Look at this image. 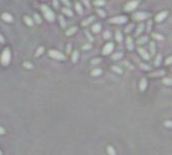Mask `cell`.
<instances>
[{"label": "cell", "mask_w": 172, "mask_h": 155, "mask_svg": "<svg viewBox=\"0 0 172 155\" xmlns=\"http://www.w3.org/2000/svg\"><path fill=\"white\" fill-rule=\"evenodd\" d=\"M44 50H45V48H44V46H40L39 48L36 49V51H35V56H40L41 54H43V52H44Z\"/></svg>", "instance_id": "34"}, {"label": "cell", "mask_w": 172, "mask_h": 155, "mask_svg": "<svg viewBox=\"0 0 172 155\" xmlns=\"http://www.w3.org/2000/svg\"><path fill=\"white\" fill-rule=\"evenodd\" d=\"M93 4L96 7H100V6L105 5V1H104V0H95V1L93 2Z\"/></svg>", "instance_id": "31"}, {"label": "cell", "mask_w": 172, "mask_h": 155, "mask_svg": "<svg viewBox=\"0 0 172 155\" xmlns=\"http://www.w3.org/2000/svg\"><path fill=\"white\" fill-rule=\"evenodd\" d=\"M91 47H92V45H91L90 43H86L85 45L82 46V49H83V50H87V49H90Z\"/></svg>", "instance_id": "45"}, {"label": "cell", "mask_w": 172, "mask_h": 155, "mask_svg": "<svg viewBox=\"0 0 172 155\" xmlns=\"http://www.w3.org/2000/svg\"><path fill=\"white\" fill-rule=\"evenodd\" d=\"M139 3H140L139 0H132V1H129V2L125 5L124 10H125V11H133V10H135V9L138 7Z\"/></svg>", "instance_id": "5"}, {"label": "cell", "mask_w": 172, "mask_h": 155, "mask_svg": "<svg viewBox=\"0 0 172 155\" xmlns=\"http://www.w3.org/2000/svg\"><path fill=\"white\" fill-rule=\"evenodd\" d=\"M147 80L145 78H142L141 81H140V84H139V88H140V91L141 92H144L146 89H147Z\"/></svg>", "instance_id": "11"}, {"label": "cell", "mask_w": 172, "mask_h": 155, "mask_svg": "<svg viewBox=\"0 0 172 155\" xmlns=\"http://www.w3.org/2000/svg\"><path fill=\"white\" fill-rule=\"evenodd\" d=\"M75 9H76V11L78 12V14H82V13H83L82 5H81L79 2H76V3H75Z\"/></svg>", "instance_id": "27"}, {"label": "cell", "mask_w": 172, "mask_h": 155, "mask_svg": "<svg viewBox=\"0 0 172 155\" xmlns=\"http://www.w3.org/2000/svg\"><path fill=\"white\" fill-rule=\"evenodd\" d=\"M41 9H42V11H43V13H44L45 18L47 19L49 22H54V21H55L56 16H55V13L53 12L52 9H50L47 5H42Z\"/></svg>", "instance_id": "1"}, {"label": "cell", "mask_w": 172, "mask_h": 155, "mask_svg": "<svg viewBox=\"0 0 172 155\" xmlns=\"http://www.w3.org/2000/svg\"><path fill=\"white\" fill-rule=\"evenodd\" d=\"M106 152H107L108 155H117L116 150H114V148H113L112 146H110V145H108V146L106 147Z\"/></svg>", "instance_id": "24"}, {"label": "cell", "mask_w": 172, "mask_h": 155, "mask_svg": "<svg viewBox=\"0 0 172 155\" xmlns=\"http://www.w3.org/2000/svg\"><path fill=\"white\" fill-rule=\"evenodd\" d=\"M85 34H86V36H87V38H88V39L90 40V41H93L94 40V38L92 37V35L88 32V30H85Z\"/></svg>", "instance_id": "42"}, {"label": "cell", "mask_w": 172, "mask_h": 155, "mask_svg": "<svg viewBox=\"0 0 172 155\" xmlns=\"http://www.w3.org/2000/svg\"><path fill=\"white\" fill-rule=\"evenodd\" d=\"M111 71L116 72V73H118V74H123V70H122L121 68L117 67V66H112V67H111Z\"/></svg>", "instance_id": "36"}, {"label": "cell", "mask_w": 172, "mask_h": 155, "mask_svg": "<svg viewBox=\"0 0 172 155\" xmlns=\"http://www.w3.org/2000/svg\"><path fill=\"white\" fill-rule=\"evenodd\" d=\"M167 15H168V11H162V12H160L159 14H157V15L155 16L156 22H162Z\"/></svg>", "instance_id": "9"}, {"label": "cell", "mask_w": 172, "mask_h": 155, "mask_svg": "<svg viewBox=\"0 0 172 155\" xmlns=\"http://www.w3.org/2000/svg\"><path fill=\"white\" fill-rule=\"evenodd\" d=\"M161 62H162V54H161V53H159V54H157V55H156V57H155L154 66H155V67H159V66L161 65Z\"/></svg>", "instance_id": "17"}, {"label": "cell", "mask_w": 172, "mask_h": 155, "mask_svg": "<svg viewBox=\"0 0 172 155\" xmlns=\"http://www.w3.org/2000/svg\"><path fill=\"white\" fill-rule=\"evenodd\" d=\"M149 54L150 56H153V55H155V52H156V45H155V42L154 41H151L150 44H149Z\"/></svg>", "instance_id": "12"}, {"label": "cell", "mask_w": 172, "mask_h": 155, "mask_svg": "<svg viewBox=\"0 0 172 155\" xmlns=\"http://www.w3.org/2000/svg\"><path fill=\"white\" fill-rule=\"evenodd\" d=\"M128 21V17L126 16H123V15H120V16H114L112 18H110L108 22L109 23H112V24H124Z\"/></svg>", "instance_id": "4"}, {"label": "cell", "mask_w": 172, "mask_h": 155, "mask_svg": "<svg viewBox=\"0 0 172 155\" xmlns=\"http://www.w3.org/2000/svg\"><path fill=\"white\" fill-rule=\"evenodd\" d=\"M76 31H77V27H76V26H72V27H70V28H68V29H67V31H66V35H67V36H70V35L74 34Z\"/></svg>", "instance_id": "20"}, {"label": "cell", "mask_w": 172, "mask_h": 155, "mask_svg": "<svg viewBox=\"0 0 172 155\" xmlns=\"http://www.w3.org/2000/svg\"><path fill=\"white\" fill-rule=\"evenodd\" d=\"M4 41H5V39H4L3 35H2V34H0V43H4Z\"/></svg>", "instance_id": "51"}, {"label": "cell", "mask_w": 172, "mask_h": 155, "mask_svg": "<svg viewBox=\"0 0 172 155\" xmlns=\"http://www.w3.org/2000/svg\"><path fill=\"white\" fill-rule=\"evenodd\" d=\"M61 11L64 13V14H66L67 16H72L73 15V12H72V10L70 9V8H68V7H64V8H62L61 9Z\"/></svg>", "instance_id": "26"}, {"label": "cell", "mask_w": 172, "mask_h": 155, "mask_svg": "<svg viewBox=\"0 0 172 155\" xmlns=\"http://www.w3.org/2000/svg\"><path fill=\"white\" fill-rule=\"evenodd\" d=\"M133 27H134V24H133V23H132V24H129V25H128V26L126 27V29H125V32H127V33H128V32H130V31H131V30L133 29Z\"/></svg>", "instance_id": "43"}, {"label": "cell", "mask_w": 172, "mask_h": 155, "mask_svg": "<svg viewBox=\"0 0 172 155\" xmlns=\"http://www.w3.org/2000/svg\"><path fill=\"white\" fill-rule=\"evenodd\" d=\"M59 22H60V25H61V27L62 28H66V26H67V23H66V20L64 19V17L62 16V15H60L59 17Z\"/></svg>", "instance_id": "28"}, {"label": "cell", "mask_w": 172, "mask_h": 155, "mask_svg": "<svg viewBox=\"0 0 172 155\" xmlns=\"http://www.w3.org/2000/svg\"><path fill=\"white\" fill-rule=\"evenodd\" d=\"M102 74V70L101 69H94L92 72H91V76L92 77H98Z\"/></svg>", "instance_id": "25"}, {"label": "cell", "mask_w": 172, "mask_h": 155, "mask_svg": "<svg viewBox=\"0 0 172 155\" xmlns=\"http://www.w3.org/2000/svg\"><path fill=\"white\" fill-rule=\"evenodd\" d=\"M103 38H104V39H110V38H111V33H110L109 30H105L103 32Z\"/></svg>", "instance_id": "35"}, {"label": "cell", "mask_w": 172, "mask_h": 155, "mask_svg": "<svg viewBox=\"0 0 172 155\" xmlns=\"http://www.w3.org/2000/svg\"><path fill=\"white\" fill-rule=\"evenodd\" d=\"M96 12H97V14H98L100 17H105V12H104L102 9L97 8V9H96Z\"/></svg>", "instance_id": "39"}, {"label": "cell", "mask_w": 172, "mask_h": 155, "mask_svg": "<svg viewBox=\"0 0 172 155\" xmlns=\"http://www.w3.org/2000/svg\"><path fill=\"white\" fill-rule=\"evenodd\" d=\"M90 63H91V65H97V64H100L101 63V60L100 59H93Z\"/></svg>", "instance_id": "41"}, {"label": "cell", "mask_w": 172, "mask_h": 155, "mask_svg": "<svg viewBox=\"0 0 172 155\" xmlns=\"http://www.w3.org/2000/svg\"><path fill=\"white\" fill-rule=\"evenodd\" d=\"M70 51H71V44L69 43L67 46V53H70Z\"/></svg>", "instance_id": "52"}, {"label": "cell", "mask_w": 172, "mask_h": 155, "mask_svg": "<svg viewBox=\"0 0 172 155\" xmlns=\"http://www.w3.org/2000/svg\"><path fill=\"white\" fill-rule=\"evenodd\" d=\"M148 41V36L147 35H144V36H141L139 39L137 40V43L138 44H144V43H146Z\"/></svg>", "instance_id": "23"}, {"label": "cell", "mask_w": 172, "mask_h": 155, "mask_svg": "<svg viewBox=\"0 0 172 155\" xmlns=\"http://www.w3.org/2000/svg\"><path fill=\"white\" fill-rule=\"evenodd\" d=\"M94 19H95V17H94V16H90V17L86 18L85 20H83V21H82L81 25H82V26H87L88 24H90V23H91V22L94 20Z\"/></svg>", "instance_id": "15"}, {"label": "cell", "mask_w": 172, "mask_h": 155, "mask_svg": "<svg viewBox=\"0 0 172 155\" xmlns=\"http://www.w3.org/2000/svg\"><path fill=\"white\" fill-rule=\"evenodd\" d=\"M1 18H2V20H4L5 22H8V23H11L13 22V17L11 14L7 13V12H4L1 14Z\"/></svg>", "instance_id": "10"}, {"label": "cell", "mask_w": 172, "mask_h": 155, "mask_svg": "<svg viewBox=\"0 0 172 155\" xmlns=\"http://www.w3.org/2000/svg\"><path fill=\"white\" fill-rule=\"evenodd\" d=\"M3 134H5V129L0 126V135H3Z\"/></svg>", "instance_id": "50"}, {"label": "cell", "mask_w": 172, "mask_h": 155, "mask_svg": "<svg viewBox=\"0 0 172 155\" xmlns=\"http://www.w3.org/2000/svg\"><path fill=\"white\" fill-rule=\"evenodd\" d=\"M162 83L166 86H172V79H170V78H165V79H163Z\"/></svg>", "instance_id": "32"}, {"label": "cell", "mask_w": 172, "mask_h": 155, "mask_svg": "<svg viewBox=\"0 0 172 155\" xmlns=\"http://www.w3.org/2000/svg\"><path fill=\"white\" fill-rule=\"evenodd\" d=\"M151 29H152V21L151 20H148L147 25H146V31L147 32H151Z\"/></svg>", "instance_id": "38"}, {"label": "cell", "mask_w": 172, "mask_h": 155, "mask_svg": "<svg viewBox=\"0 0 172 155\" xmlns=\"http://www.w3.org/2000/svg\"><path fill=\"white\" fill-rule=\"evenodd\" d=\"M53 6H54L56 9L59 8V1H58V0H53Z\"/></svg>", "instance_id": "47"}, {"label": "cell", "mask_w": 172, "mask_h": 155, "mask_svg": "<svg viewBox=\"0 0 172 155\" xmlns=\"http://www.w3.org/2000/svg\"><path fill=\"white\" fill-rule=\"evenodd\" d=\"M116 40L118 42H122L123 41V34H122V32L120 30H117V32H116Z\"/></svg>", "instance_id": "29"}, {"label": "cell", "mask_w": 172, "mask_h": 155, "mask_svg": "<svg viewBox=\"0 0 172 155\" xmlns=\"http://www.w3.org/2000/svg\"><path fill=\"white\" fill-rule=\"evenodd\" d=\"M123 55H124L123 52H116L114 54L111 55V60L112 61H119V60H121L123 57Z\"/></svg>", "instance_id": "18"}, {"label": "cell", "mask_w": 172, "mask_h": 155, "mask_svg": "<svg viewBox=\"0 0 172 155\" xmlns=\"http://www.w3.org/2000/svg\"><path fill=\"white\" fill-rule=\"evenodd\" d=\"M164 75H165V72L163 70H160V71H156L154 73H151L150 74V77H152V78H157V77H162Z\"/></svg>", "instance_id": "14"}, {"label": "cell", "mask_w": 172, "mask_h": 155, "mask_svg": "<svg viewBox=\"0 0 172 155\" xmlns=\"http://www.w3.org/2000/svg\"><path fill=\"white\" fill-rule=\"evenodd\" d=\"M0 155H2V152L1 151H0Z\"/></svg>", "instance_id": "53"}, {"label": "cell", "mask_w": 172, "mask_h": 155, "mask_svg": "<svg viewBox=\"0 0 172 155\" xmlns=\"http://www.w3.org/2000/svg\"><path fill=\"white\" fill-rule=\"evenodd\" d=\"M78 59H79V52L78 50H74L73 53H72V63L73 64H76L78 62Z\"/></svg>", "instance_id": "16"}, {"label": "cell", "mask_w": 172, "mask_h": 155, "mask_svg": "<svg viewBox=\"0 0 172 155\" xmlns=\"http://www.w3.org/2000/svg\"><path fill=\"white\" fill-rule=\"evenodd\" d=\"M150 17V13L149 12H144V11H140V12H136L133 15V18L137 21H141V20H145V19Z\"/></svg>", "instance_id": "6"}, {"label": "cell", "mask_w": 172, "mask_h": 155, "mask_svg": "<svg viewBox=\"0 0 172 155\" xmlns=\"http://www.w3.org/2000/svg\"><path fill=\"white\" fill-rule=\"evenodd\" d=\"M165 65H166V66H170V65H172V55H171V56H169L168 59L165 61Z\"/></svg>", "instance_id": "44"}, {"label": "cell", "mask_w": 172, "mask_h": 155, "mask_svg": "<svg viewBox=\"0 0 172 155\" xmlns=\"http://www.w3.org/2000/svg\"><path fill=\"white\" fill-rule=\"evenodd\" d=\"M22 66L25 68V69H28V70H30V69H32V65L30 64V63H28V62H24L23 64H22Z\"/></svg>", "instance_id": "40"}, {"label": "cell", "mask_w": 172, "mask_h": 155, "mask_svg": "<svg viewBox=\"0 0 172 155\" xmlns=\"http://www.w3.org/2000/svg\"><path fill=\"white\" fill-rule=\"evenodd\" d=\"M33 22H35L37 24H41L42 23V18L40 17L39 14H36V13L33 14Z\"/></svg>", "instance_id": "30"}, {"label": "cell", "mask_w": 172, "mask_h": 155, "mask_svg": "<svg viewBox=\"0 0 172 155\" xmlns=\"http://www.w3.org/2000/svg\"><path fill=\"white\" fill-rule=\"evenodd\" d=\"M164 125L167 128H172V121H165L164 122Z\"/></svg>", "instance_id": "46"}, {"label": "cell", "mask_w": 172, "mask_h": 155, "mask_svg": "<svg viewBox=\"0 0 172 155\" xmlns=\"http://www.w3.org/2000/svg\"><path fill=\"white\" fill-rule=\"evenodd\" d=\"M140 68L143 71H150L151 70V67L149 65H146V64H140Z\"/></svg>", "instance_id": "37"}, {"label": "cell", "mask_w": 172, "mask_h": 155, "mask_svg": "<svg viewBox=\"0 0 172 155\" xmlns=\"http://www.w3.org/2000/svg\"><path fill=\"white\" fill-rule=\"evenodd\" d=\"M49 56H51L52 59L57 60V61H64L66 59V56L62 52H60L58 50H55V49H50L49 50Z\"/></svg>", "instance_id": "3"}, {"label": "cell", "mask_w": 172, "mask_h": 155, "mask_svg": "<svg viewBox=\"0 0 172 155\" xmlns=\"http://www.w3.org/2000/svg\"><path fill=\"white\" fill-rule=\"evenodd\" d=\"M62 2H63L67 7H70V6H71V3H70L69 0H62Z\"/></svg>", "instance_id": "48"}, {"label": "cell", "mask_w": 172, "mask_h": 155, "mask_svg": "<svg viewBox=\"0 0 172 155\" xmlns=\"http://www.w3.org/2000/svg\"><path fill=\"white\" fill-rule=\"evenodd\" d=\"M126 42H127V47H128V49H129V50H133L134 47H135V44H134V41H133V39H132V37L128 36Z\"/></svg>", "instance_id": "13"}, {"label": "cell", "mask_w": 172, "mask_h": 155, "mask_svg": "<svg viewBox=\"0 0 172 155\" xmlns=\"http://www.w3.org/2000/svg\"><path fill=\"white\" fill-rule=\"evenodd\" d=\"M113 47H114V45H113V43H112V42H108V43H106V44L103 46V48H102V54H103V55H107V54H109V53L113 50Z\"/></svg>", "instance_id": "7"}, {"label": "cell", "mask_w": 172, "mask_h": 155, "mask_svg": "<svg viewBox=\"0 0 172 155\" xmlns=\"http://www.w3.org/2000/svg\"><path fill=\"white\" fill-rule=\"evenodd\" d=\"M144 29H145V25H144L143 23L139 24V26L137 27V30H136V32H135V35H136V36L140 35V34H141L143 31H144Z\"/></svg>", "instance_id": "19"}, {"label": "cell", "mask_w": 172, "mask_h": 155, "mask_svg": "<svg viewBox=\"0 0 172 155\" xmlns=\"http://www.w3.org/2000/svg\"><path fill=\"white\" fill-rule=\"evenodd\" d=\"M23 20H24V22H25L26 25H28V26H32L33 25V20H32V19L29 16H24L23 17Z\"/></svg>", "instance_id": "22"}, {"label": "cell", "mask_w": 172, "mask_h": 155, "mask_svg": "<svg viewBox=\"0 0 172 155\" xmlns=\"http://www.w3.org/2000/svg\"><path fill=\"white\" fill-rule=\"evenodd\" d=\"M153 38H155V39H157V40H163L164 39L163 35L160 34V33H153Z\"/></svg>", "instance_id": "33"}, {"label": "cell", "mask_w": 172, "mask_h": 155, "mask_svg": "<svg viewBox=\"0 0 172 155\" xmlns=\"http://www.w3.org/2000/svg\"><path fill=\"white\" fill-rule=\"evenodd\" d=\"M82 2L84 3V5H85L87 8L90 6V5H89V1H88V0H82Z\"/></svg>", "instance_id": "49"}, {"label": "cell", "mask_w": 172, "mask_h": 155, "mask_svg": "<svg viewBox=\"0 0 172 155\" xmlns=\"http://www.w3.org/2000/svg\"><path fill=\"white\" fill-rule=\"evenodd\" d=\"M138 52H139V54L143 57L144 60H146V61H149L150 60V54H149V52H147V50L146 49H144L143 47H139L138 48Z\"/></svg>", "instance_id": "8"}, {"label": "cell", "mask_w": 172, "mask_h": 155, "mask_svg": "<svg viewBox=\"0 0 172 155\" xmlns=\"http://www.w3.org/2000/svg\"><path fill=\"white\" fill-rule=\"evenodd\" d=\"M100 30H101V24H100V23H95V24L92 26V31H93L94 33H98Z\"/></svg>", "instance_id": "21"}, {"label": "cell", "mask_w": 172, "mask_h": 155, "mask_svg": "<svg viewBox=\"0 0 172 155\" xmlns=\"http://www.w3.org/2000/svg\"><path fill=\"white\" fill-rule=\"evenodd\" d=\"M0 61H1V64L3 66L9 65V63L11 61V52H10V49L8 47L4 48V50L2 51L1 56H0Z\"/></svg>", "instance_id": "2"}]
</instances>
